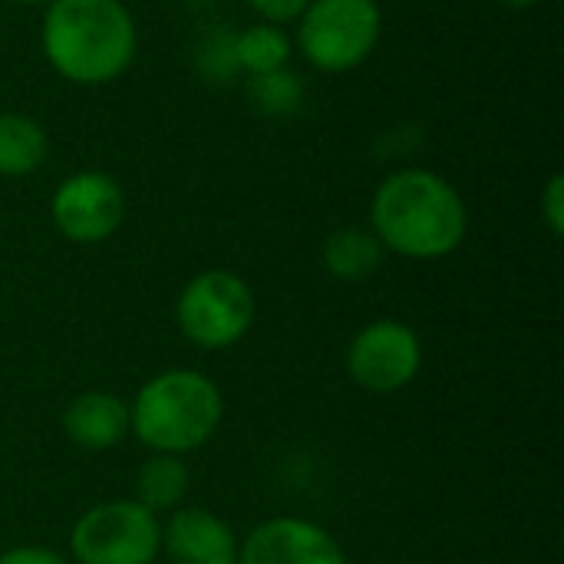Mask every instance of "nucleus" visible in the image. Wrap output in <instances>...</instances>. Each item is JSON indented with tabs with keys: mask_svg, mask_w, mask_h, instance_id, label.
I'll return each mask as SVG.
<instances>
[{
	"mask_svg": "<svg viewBox=\"0 0 564 564\" xmlns=\"http://www.w3.org/2000/svg\"><path fill=\"white\" fill-rule=\"evenodd\" d=\"M423 347L413 327L400 321H373L367 324L350 350H347V373L357 387L370 393H397L420 373Z\"/></svg>",
	"mask_w": 564,
	"mask_h": 564,
	"instance_id": "obj_8",
	"label": "nucleus"
},
{
	"mask_svg": "<svg viewBox=\"0 0 564 564\" xmlns=\"http://www.w3.org/2000/svg\"><path fill=\"white\" fill-rule=\"evenodd\" d=\"M0 564H69L63 555L50 552V549H36V545H23V549H10L0 555Z\"/></svg>",
	"mask_w": 564,
	"mask_h": 564,
	"instance_id": "obj_19",
	"label": "nucleus"
},
{
	"mask_svg": "<svg viewBox=\"0 0 564 564\" xmlns=\"http://www.w3.org/2000/svg\"><path fill=\"white\" fill-rule=\"evenodd\" d=\"M225 416L221 390L198 370L152 377L129 406V430L152 453L185 456L205 446Z\"/></svg>",
	"mask_w": 564,
	"mask_h": 564,
	"instance_id": "obj_3",
	"label": "nucleus"
},
{
	"mask_svg": "<svg viewBox=\"0 0 564 564\" xmlns=\"http://www.w3.org/2000/svg\"><path fill=\"white\" fill-rule=\"evenodd\" d=\"M499 3L516 7V10H529V7H539V3H545V0H499Z\"/></svg>",
	"mask_w": 564,
	"mask_h": 564,
	"instance_id": "obj_20",
	"label": "nucleus"
},
{
	"mask_svg": "<svg viewBox=\"0 0 564 564\" xmlns=\"http://www.w3.org/2000/svg\"><path fill=\"white\" fill-rule=\"evenodd\" d=\"M539 212H542V221L545 228L562 238L564 235V175L562 172H552L542 195H539Z\"/></svg>",
	"mask_w": 564,
	"mask_h": 564,
	"instance_id": "obj_17",
	"label": "nucleus"
},
{
	"mask_svg": "<svg viewBox=\"0 0 564 564\" xmlns=\"http://www.w3.org/2000/svg\"><path fill=\"white\" fill-rule=\"evenodd\" d=\"M40 46L73 86H109L135 59L139 30L122 0H53L43 7Z\"/></svg>",
	"mask_w": 564,
	"mask_h": 564,
	"instance_id": "obj_2",
	"label": "nucleus"
},
{
	"mask_svg": "<svg viewBox=\"0 0 564 564\" xmlns=\"http://www.w3.org/2000/svg\"><path fill=\"white\" fill-rule=\"evenodd\" d=\"M63 433L79 449H89V453L112 449L129 433V403L102 390L79 393L63 410Z\"/></svg>",
	"mask_w": 564,
	"mask_h": 564,
	"instance_id": "obj_11",
	"label": "nucleus"
},
{
	"mask_svg": "<svg viewBox=\"0 0 564 564\" xmlns=\"http://www.w3.org/2000/svg\"><path fill=\"white\" fill-rule=\"evenodd\" d=\"M188 482H192V476H188V466L182 463V456L152 453L135 476V502L155 516L178 509L188 492Z\"/></svg>",
	"mask_w": 564,
	"mask_h": 564,
	"instance_id": "obj_14",
	"label": "nucleus"
},
{
	"mask_svg": "<svg viewBox=\"0 0 564 564\" xmlns=\"http://www.w3.org/2000/svg\"><path fill=\"white\" fill-rule=\"evenodd\" d=\"M466 228L469 212L463 195L433 169H397L373 192L370 231L383 251L413 261H436L463 245Z\"/></svg>",
	"mask_w": 564,
	"mask_h": 564,
	"instance_id": "obj_1",
	"label": "nucleus"
},
{
	"mask_svg": "<svg viewBox=\"0 0 564 564\" xmlns=\"http://www.w3.org/2000/svg\"><path fill=\"white\" fill-rule=\"evenodd\" d=\"M7 3H17V7H46L53 0H7Z\"/></svg>",
	"mask_w": 564,
	"mask_h": 564,
	"instance_id": "obj_21",
	"label": "nucleus"
},
{
	"mask_svg": "<svg viewBox=\"0 0 564 564\" xmlns=\"http://www.w3.org/2000/svg\"><path fill=\"white\" fill-rule=\"evenodd\" d=\"M238 564H347L330 532L304 519H271L238 549Z\"/></svg>",
	"mask_w": 564,
	"mask_h": 564,
	"instance_id": "obj_9",
	"label": "nucleus"
},
{
	"mask_svg": "<svg viewBox=\"0 0 564 564\" xmlns=\"http://www.w3.org/2000/svg\"><path fill=\"white\" fill-rule=\"evenodd\" d=\"M182 3H212V0H182Z\"/></svg>",
	"mask_w": 564,
	"mask_h": 564,
	"instance_id": "obj_22",
	"label": "nucleus"
},
{
	"mask_svg": "<svg viewBox=\"0 0 564 564\" xmlns=\"http://www.w3.org/2000/svg\"><path fill=\"white\" fill-rule=\"evenodd\" d=\"M50 218L66 241L99 245L112 238L126 218L122 185L99 169L73 172L56 185L50 198Z\"/></svg>",
	"mask_w": 564,
	"mask_h": 564,
	"instance_id": "obj_7",
	"label": "nucleus"
},
{
	"mask_svg": "<svg viewBox=\"0 0 564 564\" xmlns=\"http://www.w3.org/2000/svg\"><path fill=\"white\" fill-rule=\"evenodd\" d=\"M251 96H254L258 109H264L271 116H284V112L297 109V102L304 96V83L297 79V73L278 69V73H264V76H251Z\"/></svg>",
	"mask_w": 564,
	"mask_h": 564,
	"instance_id": "obj_16",
	"label": "nucleus"
},
{
	"mask_svg": "<svg viewBox=\"0 0 564 564\" xmlns=\"http://www.w3.org/2000/svg\"><path fill=\"white\" fill-rule=\"evenodd\" d=\"M69 549L79 564H152L162 552V522L135 499L99 502L76 519Z\"/></svg>",
	"mask_w": 564,
	"mask_h": 564,
	"instance_id": "obj_5",
	"label": "nucleus"
},
{
	"mask_svg": "<svg viewBox=\"0 0 564 564\" xmlns=\"http://www.w3.org/2000/svg\"><path fill=\"white\" fill-rule=\"evenodd\" d=\"M182 334L205 350H221L238 344L254 324V294L235 271H202L195 274L175 304Z\"/></svg>",
	"mask_w": 564,
	"mask_h": 564,
	"instance_id": "obj_6",
	"label": "nucleus"
},
{
	"mask_svg": "<svg viewBox=\"0 0 564 564\" xmlns=\"http://www.w3.org/2000/svg\"><path fill=\"white\" fill-rule=\"evenodd\" d=\"M245 3L261 17V23L284 26V23H294L311 0H245Z\"/></svg>",
	"mask_w": 564,
	"mask_h": 564,
	"instance_id": "obj_18",
	"label": "nucleus"
},
{
	"mask_svg": "<svg viewBox=\"0 0 564 564\" xmlns=\"http://www.w3.org/2000/svg\"><path fill=\"white\" fill-rule=\"evenodd\" d=\"M383 254L387 251L370 228H337L324 241V268L337 281H350V284L370 281L380 271Z\"/></svg>",
	"mask_w": 564,
	"mask_h": 564,
	"instance_id": "obj_12",
	"label": "nucleus"
},
{
	"mask_svg": "<svg viewBox=\"0 0 564 564\" xmlns=\"http://www.w3.org/2000/svg\"><path fill=\"white\" fill-rule=\"evenodd\" d=\"M297 23V50L321 73H350L367 63L383 33L377 0H311Z\"/></svg>",
	"mask_w": 564,
	"mask_h": 564,
	"instance_id": "obj_4",
	"label": "nucleus"
},
{
	"mask_svg": "<svg viewBox=\"0 0 564 564\" xmlns=\"http://www.w3.org/2000/svg\"><path fill=\"white\" fill-rule=\"evenodd\" d=\"M238 535L202 506L175 509L162 525V552L172 564H238Z\"/></svg>",
	"mask_w": 564,
	"mask_h": 564,
	"instance_id": "obj_10",
	"label": "nucleus"
},
{
	"mask_svg": "<svg viewBox=\"0 0 564 564\" xmlns=\"http://www.w3.org/2000/svg\"><path fill=\"white\" fill-rule=\"evenodd\" d=\"M291 53H294V43L284 33V26L254 23V26L235 33V63H238V73L264 76V73L288 69Z\"/></svg>",
	"mask_w": 564,
	"mask_h": 564,
	"instance_id": "obj_15",
	"label": "nucleus"
},
{
	"mask_svg": "<svg viewBox=\"0 0 564 564\" xmlns=\"http://www.w3.org/2000/svg\"><path fill=\"white\" fill-rule=\"evenodd\" d=\"M46 129L23 112H0V175L23 178L46 162Z\"/></svg>",
	"mask_w": 564,
	"mask_h": 564,
	"instance_id": "obj_13",
	"label": "nucleus"
}]
</instances>
